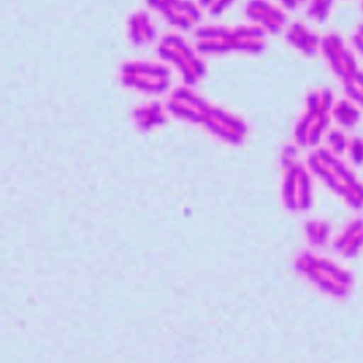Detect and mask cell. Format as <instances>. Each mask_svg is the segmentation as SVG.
Returning <instances> with one entry per match:
<instances>
[{
  "mask_svg": "<svg viewBox=\"0 0 363 363\" xmlns=\"http://www.w3.org/2000/svg\"><path fill=\"white\" fill-rule=\"evenodd\" d=\"M204 45L216 48H235L249 54H262L268 46V35L255 25L238 27V28L210 30L202 35Z\"/></svg>",
  "mask_w": 363,
  "mask_h": 363,
  "instance_id": "obj_1",
  "label": "cell"
},
{
  "mask_svg": "<svg viewBox=\"0 0 363 363\" xmlns=\"http://www.w3.org/2000/svg\"><path fill=\"white\" fill-rule=\"evenodd\" d=\"M247 18L268 37L282 35L289 25L288 12L275 0H249Z\"/></svg>",
  "mask_w": 363,
  "mask_h": 363,
  "instance_id": "obj_2",
  "label": "cell"
},
{
  "mask_svg": "<svg viewBox=\"0 0 363 363\" xmlns=\"http://www.w3.org/2000/svg\"><path fill=\"white\" fill-rule=\"evenodd\" d=\"M286 43L301 56H316L320 52L322 38L312 30L309 25L301 21L289 23L284 33Z\"/></svg>",
  "mask_w": 363,
  "mask_h": 363,
  "instance_id": "obj_3",
  "label": "cell"
},
{
  "mask_svg": "<svg viewBox=\"0 0 363 363\" xmlns=\"http://www.w3.org/2000/svg\"><path fill=\"white\" fill-rule=\"evenodd\" d=\"M333 5L335 0H308L306 14L312 22L323 24L330 18Z\"/></svg>",
  "mask_w": 363,
  "mask_h": 363,
  "instance_id": "obj_4",
  "label": "cell"
},
{
  "mask_svg": "<svg viewBox=\"0 0 363 363\" xmlns=\"http://www.w3.org/2000/svg\"><path fill=\"white\" fill-rule=\"evenodd\" d=\"M276 3L284 8L286 12H296L305 9L308 0H275Z\"/></svg>",
  "mask_w": 363,
  "mask_h": 363,
  "instance_id": "obj_5",
  "label": "cell"
},
{
  "mask_svg": "<svg viewBox=\"0 0 363 363\" xmlns=\"http://www.w3.org/2000/svg\"><path fill=\"white\" fill-rule=\"evenodd\" d=\"M354 43L356 48L363 54V24L358 26L354 31Z\"/></svg>",
  "mask_w": 363,
  "mask_h": 363,
  "instance_id": "obj_6",
  "label": "cell"
},
{
  "mask_svg": "<svg viewBox=\"0 0 363 363\" xmlns=\"http://www.w3.org/2000/svg\"><path fill=\"white\" fill-rule=\"evenodd\" d=\"M206 4L212 8L213 10H220L230 3L231 0H206Z\"/></svg>",
  "mask_w": 363,
  "mask_h": 363,
  "instance_id": "obj_7",
  "label": "cell"
}]
</instances>
